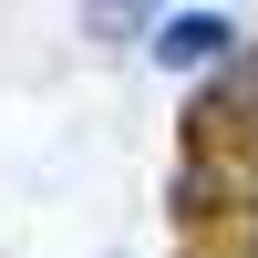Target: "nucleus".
Masks as SVG:
<instances>
[{
  "label": "nucleus",
  "instance_id": "nucleus-1",
  "mask_svg": "<svg viewBox=\"0 0 258 258\" xmlns=\"http://www.w3.org/2000/svg\"><path fill=\"white\" fill-rule=\"evenodd\" d=\"M145 31H155V62H217L227 41H238L217 11H176V21H145Z\"/></svg>",
  "mask_w": 258,
  "mask_h": 258
}]
</instances>
